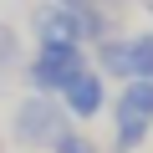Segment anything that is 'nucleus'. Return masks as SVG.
Segmentation results:
<instances>
[{
	"label": "nucleus",
	"instance_id": "nucleus-1",
	"mask_svg": "<svg viewBox=\"0 0 153 153\" xmlns=\"http://www.w3.org/2000/svg\"><path fill=\"white\" fill-rule=\"evenodd\" d=\"M71 112L61 97H46V92H26L16 107H10V143L26 148V153H51L66 133H71Z\"/></svg>",
	"mask_w": 153,
	"mask_h": 153
},
{
	"label": "nucleus",
	"instance_id": "nucleus-2",
	"mask_svg": "<svg viewBox=\"0 0 153 153\" xmlns=\"http://www.w3.org/2000/svg\"><path fill=\"white\" fill-rule=\"evenodd\" d=\"M107 117H112V148L138 153L153 138V82H148V76L123 82L117 97H112V107H107Z\"/></svg>",
	"mask_w": 153,
	"mask_h": 153
},
{
	"label": "nucleus",
	"instance_id": "nucleus-3",
	"mask_svg": "<svg viewBox=\"0 0 153 153\" xmlns=\"http://www.w3.org/2000/svg\"><path fill=\"white\" fill-rule=\"evenodd\" d=\"M87 66H92V51H87V46H36V51L26 56L21 82H26V92L61 97V92H66Z\"/></svg>",
	"mask_w": 153,
	"mask_h": 153
},
{
	"label": "nucleus",
	"instance_id": "nucleus-4",
	"mask_svg": "<svg viewBox=\"0 0 153 153\" xmlns=\"http://www.w3.org/2000/svg\"><path fill=\"white\" fill-rule=\"evenodd\" d=\"M31 41H36V46H87V36H82V10H66L61 0L31 5Z\"/></svg>",
	"mask_w": 153,
	"mask_h": 153
},
{
	"label": "nucleus",
	"instance_id": "nucleus-5",
	"mask_svg": "<svg viewBox=\"0 0 153 153\" xmlns=\"http://www.w3.org/2000/svg\"><path fill=\"white\" fill-rule=\"evenodd\" d=\"M61 102H66L71 123H92V117H102V112L112 107V97H107V76H102L97 66H87V71L61 92Z\"/></svg>",
	"mask_w": 153,
	"mask_h": 153
},
{
	"label": "nucleus",
	"instance_id": "nucleus-6",
	"mask_svg": "<svg viewBox=\"0 0 153 153\" xmlns=\"http://www.w3.org/2000/svg\"><path fill=\"white\" fill-rule=\"evenodd\" d=\"M92 66L107 76V82H133V76H138V61H133V36H117V41L92 46Z\"/></svg>",
	"mask_w": 153,
	"mask_h": 153
},
{
	"label": "nucleus",
	"instance_id": "nucleus-7",
	"mask_svg": "<svg viewBox=\"0 0 153 153\" xmlns=\"http://www.w3.org/2000/svg\"><path fill=\"white\" fill-rule=\"evenodd\" d=\"M82 36H87V51L102 46V41H117L123 36V0H97V5L82 10Z\"/></svg>",
	"mask_w": 153,
	"mask_h": 153
},
{
	"label": "nucleus",
	"instance_id": "nucleus-8",
	"mask_svg": "<svg viewBox=\"0 0 153 153\" xmlns=\"http://www.w3.org/2000/svg\"><path fill=\"white\" fill-rule=\"evenodd\" d=\"M21 71H26V41L10 21H0V87H10Z\"/></svg>",
	"mask_w": 153,
	"mask_h": 153
},
{
	"label": "nucleus",
	"instance_id": "nucleus-9",
	"mask_svg": "<svg viewBox=\"0 0 153 153\" xmlns=\"http://www.w3.org/2000/svg\"><path fill=\"white\" fill-rule=\"evenodd\" d=\"M133 61H138V76H148V82H153V26L133 36Z\"/></svg>",
	"mask_w": 153,
	"mask_h": 153
},
{
	"label": "nucleus",
	"instance_id": "nucleus-10",
	"mask_svg": "<svg viewBox=\"0 0 153 153\" xmlns=\"http://www.w3.org/2000/svg\"><path fill=\"white\" fill-rule=\"evenodd\" d=\"M51 153H102V148L92 143V133H82V128H71V133H66V138H61V143H56Z\"/></svg>",
	"mask_w": 153,
	"mask_h": 153
},
{
	"label": "nucleus",
	"instance_id": "nucleus-11",
	"mask_svg": "<svg viewBox=\"0 0 153 153\" xmlns=\"http://www.w3.org/2000/svg\"><path fill=\"white\" fill-rule=\"evenodd\" d=\"M66 10H87V5H97V0H61Z\"/></svg>",
	"mask_w": 153,
	"mask_h": 153
},
{
	"label": "nucleus",
	"instance_id": "nucleus-12",
	"mask_svg": "<svg viewBox=\"0 0 153 153\" xmlns=\"http://www.w3.org/2000/svg\"><path fill=\"white\" fill-rule=\"evenodd\" d=\"M138 5H143V10H148V16H153V0H138Z\"/></svg>",
	"mask_w": 153,
	"mask_h": 153
},
{
	"label": "nucleus",
	"instance_id": "nucleus-13",
	"mask_svg": "<svg viewBox=\"0 0 153 153\" xmlns=\"http://www.w3.org/2000/svg\"><path fill=\"white\" fill-rule=\"evenodd\" d=\"M0 153H5V143H0Z\"/></svg>",
	"mask_w": 153,
	"mask_h": 153
}]
</instances>
